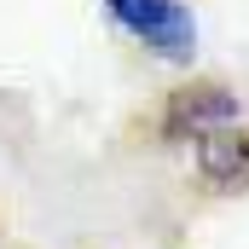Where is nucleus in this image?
<instances>
[{
	"label": "nucleus",
	"instance_id": "f257e3e1",
	"mask_svg": "<svg viewBox=\"0 0 249 249\" xmlns=\"http://www.w3.org/2000/svg\"><path fill=\"white\" fill-rule=\"evenodd\" d=\"M105 12L151 58H162V64H191L197 58V18H191L186 0H105Z\"/></svg>",
	"mask_w": 249,
	"mask_h": 249
},
{
	"label": "nucleus",
	"instance_id": "f03ea898",
	"mask_svg": "<svg viewBox=\"0 0 249 249\" xmlns=\"http://www.w3.org/2000/svg\"><path fill=\"white\" fill-rule=\"evenodd\" d=\"M244 122V110H238V99L226 93V87H186V93H174V105H168V116H162V133L168 139H180V145H203V139H214V133H226V127Z\"/></svg>",
	"mask_w": 249,
	"mask_h": 249
}]
</instances>
